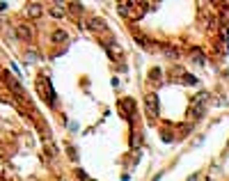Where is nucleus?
I'll return each instance as SVG.
<instances>
[{
    "label": "nucleus",
    "mask_w": 229,
    "mask_h": 181,
    "mask_svg": "<svg viewBox=\"0 0 229 181\" xmlns=\"http://www.w3.org/2000/svg\"><path fill=\"white\" fill-rule=\"evenodd\" d=\"M89 30H108V25H105V21H101V18H92V21L87 23Z\"/></svg>",
    "instance_id": "obj_1"
},
{
    "label": "nucleus",
    "mask_w": 229,
    "mask_h": 181,
    "mask_svg": "<svg viewBox=\"0 0 229 181\" xmlns=\"http://www.w3.org/2000/svg\"><path fill=\"white\" fill-rule=\"evenodd\" d=\"M147 103H149L151 112H158V99H156V94H147Z\"/></svg>",
    "instance_id": "obj_2"
},
{
    "label": "nucleus",
    "mask_w": 229,
    "mask_h": 181,
    "mask_svg": "<svg viewBox=\"0 0 229 181\" xmlns=\"http://www.w3.org/2000/svg\"><path fill=\"white\" fill-rule=\"evenodd\" d=\"M55 42H67V35H64V32L60 30V32L55 35Z\"/></svg>",
    "instance_id": "obj_3"
}]
</instances>
